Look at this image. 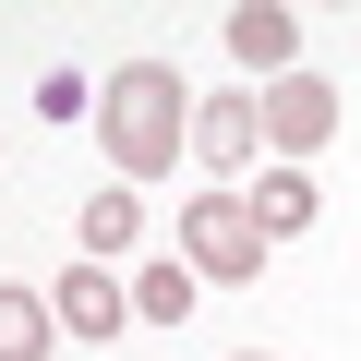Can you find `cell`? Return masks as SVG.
I'll return each mask as SVG.
<instances>
[{"label":"cell","instance_id":"3","mask_svg":"<svg viewBox=\"0 0 361 361\" xmlns=\"http://www.w3.org/2000/svg\"><path fill=\"white\" fill-rule=\"evenodd\" d=\"M325 133H337V85H325V73H277V85H265V145H277V169H301Z\"/></svg>","mask_w":361,"mask_h":361},{"label":"cell","instance_id":"8","mask_svg":"<svg viewBox=\"0 0 361 361\" xmlns=\"http://www.w3.org/2000/svg\"><path fill=\"white\" fill-rule=\"evenodd\" d=\"M241 205H253V229H265V241H301V229H313V169H265Z\"/></svg>","mask_w":361,"mask_h":361},{"label":"cell","instance_id":"2","mask_svg":"<svg viewBox=\"0 0 361 361\" xmlns=\"http://www.w3.org/2000/svg\"><path fill=\"white\" fill-rule=\"evenodd\" d=\"M265 229H253V205L241 193H193V205H180V265H193V277H265Z\"/></svg>","mask_w":361,"mask_h":361},{"label":"cell","instance_id":"9","mask_svg":"<svg viewBox=\"0 0 361 361\" xmlns=\"http://www.w3.org/2000/svg\"><path fill=\"white\" fill-rule=\"evenodd\" d=\"M49 337H61L49 289H0V361H49Z\"/></svg>","mask_w":361,"mask_h":361},{"label":"cell","instance_id":"1","mask_svg":"<svg viewBox=\"0 0 361 361\" xmlns=\"http://www.w3.org/2000/svg\"><path fill=\"white\" fill-rule=\"evenodd\" d=\"M97 133H109V169L121 180H157L169 157H193V97H180L169 61H121L97 85Z\"/></svg>","mask_w":361,"mask_h":361},{"label":"cell","instance_id":"6","mask_svg":"<svg viewBox=\"0 0 361 361\" xmlns=\"http://www.w3.org/2000/svg\"><path fill=\"white\" fill-rule=\"evenodd\" d=\"M73 241H85V265H121V253L145 241V205H133V180H109V193H85Z\"/></svg>","mask_w":361,"mask_h":361},{"label":"cell","instance_id":"11","mask_svg":"<svg viewBox=\"0 0 361 361\" xmlns=\"http://www.w3.org/2000/svg\"><path fill=\"white\" fill-rule=\"evenodd\" d=\"M241 361H265V349H241Z\"/></svg>","mask_w":361,"mask_h":361},{"label":"cell","instance_id":"10","mask_svg":"<svg viewBox=\"0 0 361 361\" xmlns=\"http://www.w3.org/2000/svg\"><path fill=\"white\" fill-rule=\"evenodd\" d=\"M133 313H145V325H180V313H193V265H180V253H157V265L133 277Z\"/></svg>","mask_w":361,"mask_h":361},{"label":"cell","instance_id":"4","mask_svg":"<svg viewBox=\"0 0 361 361\" xmlns=\"http://www.w3.org/2000/svg\"><path fill=\"white\" fill-rule=\"evenodd\" d=\"M193 169H217V180L229 169H265V97H241V85L229 97H193Z\"/></svg>","mask_w":361,"mask_h":361},{"label":"cell","instance_id":"5","mask_svg":"<svg viewBox=\"0 0 361 361\" xmlns=\"http://www.w3.org/2000/svg\"><path fill=\"white\" fill-rule=\"evenodd\" d=\"M49 313H61V337H121V325H133V289H121L109 265H61Z\"/></svg>","mask_w":361,"mask_h":361},{"label":"cell","instance_id":"7","mask_svg":"<svg viewBox=\"0 0 361 361\" xmlns=\"http://www.w3.org/2000/svg\"><path fill=\"white\" fill-rule=\"evenodd\" d=\"M289 49H301V13H277V0H241V13H229V61L289 73Z\"/></svg>","mask_w":361,"mask_h":361}]
</instances>
